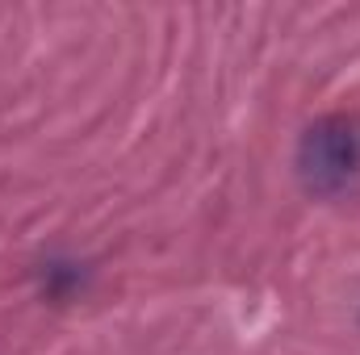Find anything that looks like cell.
<instances>
[{
  "instance_id": "cell-1",
  "label": "cell",
  "mask_w": 360,
  "mask_h": 355,
  "mask_svg": "<svg viewBox=\"0 0 360 355\" xmlns=\"http://www.w3.org/2000/svg\"><path fill=\"white\" fill-rule=\"evenodd\" d=\"M360 176V117L327 113L297 142V180L310 196H340Z\"/></svg>"
}]
</instances>
